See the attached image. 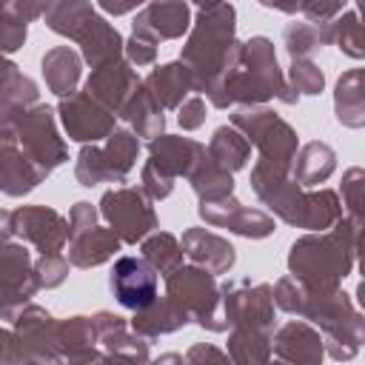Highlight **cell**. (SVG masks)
Segmentation results:
<instances>
[{
  "label": "cell",
  "instance_id": "ba28073f",
  "mask_svg": "<svg viewBox=\"0 0 365 365\" xmlns=\"http://www.w3.org/2000/svg\"><path fill=\"white\" fill-rule=\"evenodd\" d=\"M137 151H140L137 137L125 128H114L106 137V145H94V143L83 145L74 165V177L86 188L97 182H123L137 163Z\"/></svg>",
  "mask_w": 365,
  "mask_h": 365
},
{
  "label": "cell",
  "instance_id": "9a60e30c",
  "mask_svg": "<svg viewBox=\"0 0 365 365\" xmlns=\"http://www.w3.org/2000/svg\"><path fill=\"white\" fill-rule=\"evenodd\" d=\"M108 288L128 311H140L157 299V271L143 257H120L111 268Z\"/></svg>",
  "mask_w": 365,
  "mask_h": 365
},
{
  "label": "cell",
  "instance_id": "8d00e7d4",
  "mask_svg": "<svg viewBox=\"0 0 365 365\" xmlns=\"http://www.w3.org/2000/svg\"><path fill=\"white\" fill-rule=\"evenodd\" d=\"M285 48L291 54V60H302L311 57L317 48L325 46L322 40V23H288L282 31Z\"/></svg>",
  "mask_w": 365,
  "mask_h": 365
},
{
  "label": "cell",
  "instance_id": "30bf717a",
  "mask_svg": "<svg viewBox=\"0 0 365 365\" xmlns=\"http://www.w3.org/2000/svg\"><path fill=\"white\" fill-rule=\"evenodd\" d=\"M222 299V317L234 328H254V331H274V297L271 285L265 282H251V279H237L225 282L220 288Z\"/></svg>",
  "mask_w": 365,
  "mask_h": 365
},
{
  "label": "cell",
  "instance_id": "4dcf8cb0",
  "mask_svg": "<svg viewBox=\"0 0 365 365\" xmlns=\"http://www.w3.org/2000/svg\"><path fill=\"white\" fill-rule=\"evenodd\" d=\"M191 188L197 191L200 200H222L228 194H234V177L228 168H222L220 163H214L208 157V151H202L197 157V163L191 165V171L185 174Z\"/></svg>",
  "mask_w": 365,
  "mask_h": 365
},
{
  "label": "cell",
  "instance_id": "db71d44e",
  "mask_svg": "<svg viewBox=\"0 0 365 365\" xmlns=\"http://www.w3.org/2000/svg\"><path fill=\"white\" fill-rule=\"evenodd\" d=\"M194 3H200V6H214V3H222V0H194Z\"/></svg>",
  "mask_w": 365,
  "mask_h": 365
},
{
  "label": "cell",
  "instance_id": "816d5d0a",
  "mask_svg": "<svg viewBox=\"0 0 365 365\" xmlns=\"http://www.w3.org/2000/svg\"><path fill=\"white\" fill-rule=\"evenodd\" d=\"M11 237V220H9V211H0V248L9 242Z\"/></svg>",
  "mask_w": 365,
  "mask_h": 365
},
{
  "label": "cell",
  "instance_id": "f907efd6",
  "mask_svg": "<svg viewBox=\"0 0 365 365\" xmlns=\"http://www.w3.org/2000/svg\"><path fill=\"white\" fill-rule=\"evenodd\" d=\"M257 3H262L268 9H277V11H285V14H291V11L299 9V0H257Z\"/></svg>",
  "mask_w": 365,
  "mask_h": 365
},
{
  "label": "cell",
  "instance_id": "83f0119b",
  "mask_svg": "<svg viewBox=\"0 0 365 365\" xmlns=\"http://www.w3.org/2000/svg\"><path fill=\"white\" fill-rule=\"evenodd\" d=\"M334 108L336 120L345 128H362L365 125V88H362V68H351L336 80L334 91Z\"/></svg>",
  "mask_w": 365,
  "mask_h": 365
},
{
  "label": "cell",
  "instance_id": "d590c367",
  "mask_svg": "<svg viewBox=\"0 0 365 365\" xmlns=\"http://www.w3.org/2000/svg\"><path fill=\"white\" fill-rule=\"evenodd\" d=\"M271 334L265 331H254V328H234L228 345H231V356L237 362H265L271 356Z\"/></svg>",
  "mask_w": 365,
  "mask_h": 365
},
{
  "label": "cell",
  "instance_id": "f5cc1de1",
  "mask_svg": "<svg viewBox=\"0 0 365 365\" xmlns=\"http://www.w3.org/2000/svg\"><path fill=\"white\" fill-rule=\"evenodd\" d=\"M197 356H214V359H222V354H220V351H214V348H200V345H197V348H191L182 359H197Z\"/></svg>",
  "mask_w": 365,
  "mask_h": 365
},
{
  "label": "cell",
  "instance_id": "9c48e42d",
  "mask_svg": "<svg viewBox=\"0 0 365 365\" xmlns=\"http://www.w3.org/2000/svg\"><path fill=\"white\" fill-rule=\"evenodd\" d=\"M100 214L108 220L120 242H137L157 228V214L151 208V200L145 197L143 188L134 185H120L106 191L100 200Z\"/></svg>",
  "mask_w": 365,
  "mask_h": 365
},
{
  "label": "cell",
  "instance_id": "11a10c76",
  "mask_svg": "<svg viewBox=\"0 0 365 365\" xmlns=\"http://www.w3.org/2000/svg\"><path fill=\"white\" fill-rule=\"evenodd\" d=\"M0 9H3V6H0Z\"/></svg>",
  "mask_w": 365,
  "mask_h": 365
},
{
  "label": "cell",
  "instance_id": "ac0fdd59",
  "mask_svg": "<svg viewBox=\"0 0 365 365\" xmlns=\"http://www.w3.org/2000/svg\"><path fill=\"white\" fill-rule=\"evenodd\" d=\"M191 26V11L185 6V0H151L137 17L131 31L160 43V40H177L188 31Z\"/></svg>",
  "mask_w": 365,
  "mask_h": 365
},
{
  "label": "cell",
  "instance_id": "d6a6232c",
  "mask_svg": "<svg viewBox=\"0 0 365 365\" xmlns=\"http://www.w3.org/2000/svg\"><path fill=\"white\" fill-rule=\"evenodd\" d=\"M322 40H325V46L334 43L342 54H348L354 60H362V54H365V48H362V23H359L356 11H339L334 20L322 23Z\"/></svg>",
  "mask_w": 365,
  "mask_h": 365
},
{
  "label": "cell",
  "instance_id": "7402d4cb",
  "mask_svg": "<svg viewBox=\"0 0 365 365\" xmlns=\"http://www.w3.org/2000/svg\"><path fill=\"white\" fill-rule=\"evenodd\" d=\"M120 251V237L111 228L91 225L68 237V265L74 268H94L111 259Z\"/></svg>",
  "mask_w": 365,
  "mask_h": 365
},
{
  "label": "cell",
  "instance_id": "c3c4849f",
  "mask_svg": "<svg viewBox=\"0 0 365 365\" xmlns=\"http://www.w3.org/2000/svg\"><path fill=\"white\" fill-rule=\"evenodd\" d=\"M0 359H26L17 336L11 331H3V328H0Z\"/></svg>",
  "mask_w": 365,
  "mask_h": 365
},
{
  "label": "cell",
  "instance_id": "1f68e13d",
  "mask_svg": "<svg viewBox=\"0 0 365 365\" xmlns=\"http://www.w3.org/2000/svg\"><path fill=\"white\" fill-rule=\"evenodd\" d=\"M205 151H208V157H211L214 163H220L222 168H228V171L234 174V171L245 168V163H248V157H251V143H248L245 134L237 131L234 125H220V128L214 131V137H211V143H208Z\"/></svg>",
  "mask_w": 365,
  "mask_h": 365
},
{
  "label": "cell",
  "instance_id": "5b68a950",
  "mask_svg": "<svg viewBox=\"0 0 365 365\" xmlns=\"http://www.w3.org/2000/svg\"><path fill=\"white\" fill-rule=\"evenodd\" d=\"M234 20H237V11L231 3L202 6L200 17L194 20V29L182 48V63L194 77V91L205 94V88L222 68L234 46Z\"/></svg>",
  "mask_w": 365,
  "mask_h": 365
},
{
  "label": "cell",
  "instance_id": "681fc988",
  "mask_svg": "<svg viewBox=\"0 0 365 365\" xmlns=\"http://www.w3.org/2000/svg\"><path fill=\"white\" fill-rule=\"evenodd\" d=\"M140 3H145V0H97V6L103 9V11H108V14H125V11H131V9H137Z\"/></svg>",
  "mask_w": 365,
  "mask_h": 365
},
{
  "label": "cell",
  "instance_id": "d4e9b609",
  "mask_svg": "<svg viewBox=\"0 0 365 365\" xmlns=\"http://www.w3.org/2000/svg\"><path fill=\"white\" fill-rule=\"evenodd\" d=\"M274 351L279 359L288 362H319L325 356V345L319 331H314L308 322H285L274 336Z\"/></svg>",
  "mask_w": 365,
  "mask_h": 365
},
{
  "label": "cell",
  "instance_id": "8992f818",
  "mask_svg": "<svg viewBox=\"0 0 365 365\" xmlns=\"http://www.w3.org/2000/svg\"><path fill=\"white\" fill-rule=\"evenodd\" d=\"M165 297L174 299L188 314V319H194L200 328H208V331L228 328L222 317L220 288L211 271L200 265H177L171 274H165Z\"/></svg>",
  "mask_w": 365,
  "mask_h": 365
},
{
  "label": "cell",
  "instance_id": "6da1fadb",
  "mask_svg": "<svg viewBox=\"0 0 365 365\" xmlns=\"http://www.w3.org/2000/svg\"><path fill=\"white\" fill-rule=\"evenodd\" d=\"M205 97L217 108H228L234 103L259 106L271 97L282 100L285 106H294L299 100V94L285 83L268 37H251L245 43L234 40L222 68L205 88Z\"/></svg>",
  "mask_w": 365,
  "mask_h": 365
},
{
  "label": "cell",
  "instance_id": "74e56055",
  "mask_svg": "<svg viewBox=\"0 0 365 365\" xmlns=\"http://www.w3.org/2000/svg\"><path fill=\"white\" fill-rule=\"evenodd\" d=\"M285 83L297 94H319L322 86H325V74H322V68L311 57H302V60H291V68H288V80Z\"/></svg>",
  "mask_w": 365,
  "mask_h": 365
},
{
  "label": "cell",
  "instance_id": "836d02e7",
  "mask_svg": "<svg viewBox=\"0 0 365 365\" xmlns=\"http://www.w3.org/2000/svg\"><path fill=\"white\" fill-rule=\"evenodd\" d=\"M37 86L29 80L11 60L0 54V103L9 106H34L37 103Z\"/></svg>",
  "mask_w": 365,
  "mask_h": 365
},
{
  "label": "cell",
  "instance_id": "60d3db41",
  "mask_svg": "<svg viewBox=\"0 0 365 365\" xmlns=\"http://www.w3.org/2000/svg\"><path fill=\"white\" fill-rule=\"evenodd\" d=\"M362 180H365V174H362V168H359V165L348 168V171H345V177H342V205H345V211H348V220H356V222H362V220H359V205H362Z\"/></svg>",
  "mask_w": 365,
  "mask_h": 365
},
{
  "label": "cell",
  "instance_id": "2e32d148",
  "mask_svg": "<svg viewBox=\"0 0 365 365\" xmlns=\"http://www.w3.org/2000/svg\"><path fill=\"white\" fill-rule=\"evenodd\" d=\"M48 171L20 145L11 131H0V191L9 197H23L37 188Z\"/></svg>",
  "mask_w": 365,
  "mask_h": 365
},
{
  "label": "cell",
  "instance_id": "3957f363",
  "mask_svg": "<svg viewBox=\"0 0 365 365\" xmlns=\"http://www.w3.org/2000/svg\"><path fill=\"white\" fill-rule=\"evenodd\" d=\"M251 188L282 222L305 231H325L342 217V202L334 191H302L288 168L265 160H257L251 168Z\"/></svg>",
  "mask_w": 365,
  "mask_h": 365
},
{
  "label": "cell",
  "instance_id": "b9f144b4",
  "mask_svg": "<svg viewBox=\"0 0 365 365\" xmlns=\"http://www.w3.org/2000/svg\"><path fill=\"white\" fill-rule=\"evenodd\" d=\"M143 191H145L148 200H163V197H168V194L174 191V177L163 174V171L148 160V163L143 165Z\"/></svg>",
  "mask_w": 365,
  "mask_h": 365
},
{
  "label": "cell",
  "instance_id": "ab89813d",
  "mask_svg": "<svg viewBox=\"0 0 365 365\" xmlns=\"http://www.w3.org/2000/svg\"><path fill=\"white\" fill-rule=\"evenodd\" d=\"M26 43V20L0 9V54H11Z\"/></svg>",
  "mask_w": 365,
  "mask_h": 365
},
{
  "label": "cell",
  "instance_id": "f6af8a7d",
  "mask_svg": "<svg viewBox=\"0 0 365 365\" xmlns=\"http://www.w3.org/2000/svg\"><path fill=\"white\" fill-rule=\"evenodd\" d=\"M180 125L185 128V131H194V128H200L202 123H205V103H202V97H188V100H182L180 106Z\"/></svg>",
  "mask_w": 365,
  "mask_h": 365
},
{
  "label": "cell",
  "instance_id": "52a82bcc",
  "mask_svg": "<svg viewBox=\"0 0 365 365\" xmlns=\"http://www.w3.org/2000/svg\"><path fill=\"white\" fill-rule=\"evenodd\" d=\"M231 125L242 131L248 143L257 145L259 160L291 168V160L297 154V131L282 117H277L271 108L242 106L231 114Z\"/></svg>",
  "mask_w": 365,
  "mask_h": 365
},
{
  "label": "cell",
  "instance_id": "7bdbcfd3",
  "mask_svg": "<svg viewBox=\"0 0 365 365\" xmlns=\"http://www.w3.org/2000/svg\"><path fill=\"white\" fill-rule=\"evenodd\" d=\"M123 51H125L131 66H151L154 57H157V43H151V40H145V37L131 31V37L123 40Z\"/></svg>",
  "mask_w": 365,
  "mask_h": 365
},
{
  "label": "cell",
  "instance_id": "bcb514c9",
  "mask_svg": "<svg viewBox=\"0 0 365 365\" xmlns=\"http://www.w3.org/2000/svg\"><path fill=\"white\" fill-rule=\"evenodd\" d=\"M48 3H51V0H0V6H3L6 11H11V14L23 17L26 23H29V20L43 17V14H46V9H48Z\"/></svg>",
  "mask_w": 365,
  "mask_h": 365
},
{
  "label": "cell",
  "instance_id": "7c38bea8",
  "mask_svg": "<svg viewBox=\"0 0 365 365\" xmlns=\"http://www.w3.org/2000/svg\"><path fill=\"white\" fill-rule=\"evenodd\" d=\"M63 128L68 140L74 143H97L114 131V111H108L103 103H97L88 91H74L60 100L57 108Z\"/></svg>",
  "mask_w": 365,
  "mask_h": 365
},
{
  "label": "cell",
  "instance_id": "e0dca14e",
  "mask_svg": "<svg viewBox=\"0 0 365 365\" xmlns=\"http://www.w3.org/2000/svg\"><path fill=\"white\" fill-rule=\"evenodd\" d=\"M140 77H137V71L131 68V63H125V60H108V63H103V66H97L94 71H91V77L86 80V91L97 100V103H103L108 111H120L123 106H125V100L140 88Z\"/></svg>",
  "mask_w": 365,
  "mask_h": 365
},
{
  "label": "cell",
  "instance_id": "4fadbf2b",
  "mask_svg": "<svg viewBox=\"0 0 365 365\" xmlns=\"http://www.w3.org/2000/svg\"><path fill=\"white\" fill-rule=\"evenodd\" d=\"M11 234L31 242L40 254H57L68 240V220L43 205H23L9 211Z\"/></svg>",
  "mask_w": 365,
  "mask_h": 365
},
{
  "label": "cell",
  "instance_id": "5bb4252c",
  "mask_svg": "<svg viewBox=\"0 0 365 365\" xmlns=\"http://www.w3.org/2000/svg\"><path fill=\"white\" fill-rule=\"evenodd\" d=\"M200 217L208 225L228 228L248 240H262V237L274 234V228H277L271 214L242 205L240 200H234V194H228L222 200H200Z\"/></svg>",
  "mask_w": 365,
  "mask_h": 365
},
{
  "label": "cell",
  "instance_id": "ee69618b",
  "mask_svg": "<svg viewBox=\"0 0 365 365\" xmlns=\"http://www.w3.org/2000/svg\"><path fill=\"white\" fill-rule=\"evenodd\" d=\"M345 3L348 0H299V9L311 23H328L345 9Z\"/></svg>",
  "mask_w": 365,
  "mask_h": 365
},
{
  "label": "cell",
  "instance_id": "7a4b0ae2",
  "mask_svg": "<svg viewBox=\"0 0 365 365\" xmlns=\"http://www.w3.org/2000/svg\"><path fill=\"white\" fill-rule=\"evenodd\" d=\"M271 297L282 311L317 322L325 331L322 345L334 359H351L359 351L365 339V322L359 308L345 291H339V285L314 288L299 282L297 277H282L271 288Z\"/></svg>",
  "mask_w": 365,
  "mask_h": 365
},
{
  "label": "cell",
  "instance_id": "8fae6325",
  "mask_svg": "<svg viewBox=\"0 0 365 365\" xmlns=\"http://www.w3.org/2000/svg\"><path fill=\"white\" fill-rule=\"evenodd\" d=\"M37 288L40 282L34 277L31 254L17 242H6L0 248V317L14 319Z\"/></svg>",
  "mask_w": 365,
  "mask_h": 365
},
{
  "label": "cell",
  "instance_id": "f35d334b",
  "mask_svg": "<svg viewBox=\"0 0 365 365\" xmlns=\"http://www.w3.org/2000/svg\"><path fill=\"white\" fill-rule=\"evenodd\" d=\"M34 277L40 282V288H57L66 277H68V259L57 254H40V259L34 262Z\"/></svg>",
  "mask_w": 365,
  "mask_h": 365
},
{
  "label": "cell",
  "instance_id": "d6986e66",
  "mask_svg": "<svg viewBox=\"0 0 365 365\" xmlns=\"http://www.w3.org/2000/svg\"><path fill=\"white\" fill-rule=\"evenodd\" d=\"M14 325H17V342L23 348V356L26 359H48V362H57V348H54V334H57V322L48 311L37 308V305H26L17 311L14 317Z\"/></svg>",
  "mask_w": 365,
  "mask_h": 365
},
{
  "label": "cell",
  "instance_id": "e575fe53",
  "mask_svg": "<svg viewBox=\"0 0 365 365\" xmlns=\"http://www.w3.org/2000/svg\"><path fill=\"white\" fill-rule=\"evenodd\" d=\"M143 259H148L151 268L160 271L163 277L171 274L177 265H182L180 240L174 234H165V231H157L151 237H143Z\"/></svg>",
  "mask_w": 365,
  "mask_h": 365
},
{
  "label": "cell",
  "instance_id": "cb8c5ba5",
  "mask_svg": "<svg viewBox=\"0 0 365 365\" xmlns=\"http://www.w3.org/2000/svg\"><path fill=\"white\" fill-rule=\"evenodd\" d=\"M145 91L154 97V103L160 108H177L188 91H194V77L188 71V66L182 60L177 63H165L157 66L145 80H143Z\"/></svg>",
  "mask_w": 365,
  "mask_h": 365
},
{
  "label": "cell",
  "instance_id": "44dd1931",
  "mask_svg": "<svg viewBox=\"0 0 365 365\" xmlns=\"http://www.w3.org/2000/svg\"><path fill=\"white\" fill-rule=\"evenodd\" d=\"M202 151H205V145H200L197 140L171 137V134H157V137L148 143L151 163H154L163 174H168V177H174V180H177V177H185Z\"/></svg>",
  "mask_w": 365,
  "mask_h": 365
},
{
  "label": "cell",
  "instance_id": "ffe728a7",
  "mask_svg": "<svg viewBox=\"0 0 365 365\" xmlns=\"http://www.w3.org/2000/svg\"><path fill=\"white\" fill-rule=\"evenodd\" d=\"M180 248H182V254H185L194 265H200V268H205V271H211V274H225V271H231V265H234V259H237L234 245H231L228 240H222V237L205 231V228H188V231L182 234V240H180Z\"/></svg>",
  "mask_w": 365,
  "mask_h": 365
},
{
  "label": "cell",
  "instance_id": "603a6c76",
  "mask_svg": "<svg viewBox=\"0 0 365 365\" xmlns=\"http://www.w3.org/2000/svg\"><path fill=\"white\" fill-rule=\"evenodd\" d=\"M100 342L94 317H71L66 322H57V334H54V348L60 359H103L100 351H94V345Z\"/></svg>",
  "mask_w": 365,
  "mask_h": 365
},
{
  "label": "cell",
  "instance_id": "484cf974",
  "mask_svg": "<svg viewBox=\"0 0 365 365\" xmlns=\"http://www.w3.org/2000/svg\"><path fill=\"white\" fill-rule=\"evenodd\" d=\"M336 168V151L328 145V143H305L294 160H291V168L288 174L302 185V188H311V185H319L325 182Z\"/></svg>",
  "mask_w": 365,
  "mask_h": 365
},
{
  "label": "cell",
  "instance_id": "4316f807",
  "mask_svg": "<svg viewBox=\"0 0 365 365\" xmlns=\"http://www.w3.org/2000/svg\"><path fill=\"white\" fill-rule=\"evenodd\" d=\"M188 314L168 297H157L154 302H148L145 308L134 311V319H131V328L140 334V336H160V334H171L182 325H188Z\"/></svg>",
  "mask_w": 365,
  "mask_h": 365
},
{
  "label": "cell",
  "instance_id": "f546056e",
  "mask_svg": "<svg viewBox=\"0 0 365 365\" xmlns=\"http://www.w3.org/2000/svg\"><path fill=\"white\" fill-rule=\"evenodd\" d=\"M117 114L137 131V137H148V140H154L157 134H163V125H165L163 108L154 103V97L145 91L143 83H140V88L125 100V106H123Z\"/></svg>",
  "mask_w": 365,
  "mask_h": 365
},
{
  "label": "cell",
  "instance_id": "277c9868",
  "mask_svg": "<svg viewBox=\"0 0 365 365\" xmlns=\"http://www.w3.org/2000/svg\"><path fill=\"white\" fill-rule=\"evenodd\" d=\"M359 234L362 222L339 217L331 228L297 240L288 254L291 277L314 288H336L354 271Z\"/></svg>",
  "mask_w": 365,
  "mask_h": 365
},
{
  "label": "cell",
  "instance_id": "7dc6e473",
  "mask_svg": "<svg viewBox=\"0 0 365 365\" xmlns=\"http://www.w3.org/2000/svg\"><path fill=\"white\" fill-rule=\"evenodd\" d=\"M91 225H97V211L91 208V202H77L68 214V237L77 231H86Z\"/></svg>",
  "mask_w": 365,
  "mask_h": 365
},
{
  "label": "cell",
  "instance_id": "f1b7e54d",
  "mask_svg": "<svg viewBox=\"0 0 365 365\" xmlns=\"http://www.w3.org/2000/svg\"><path fill=\"white\" fill-rule=\"evenodd\" d=\"M43 77H46V86L57 97L74 94V88L80 83V54L71 51L68 46H57V48L46 51V57H43Z\"/></svg>",
  "mask_w": 365,
  "mask_h": 365
}]
</instances>
